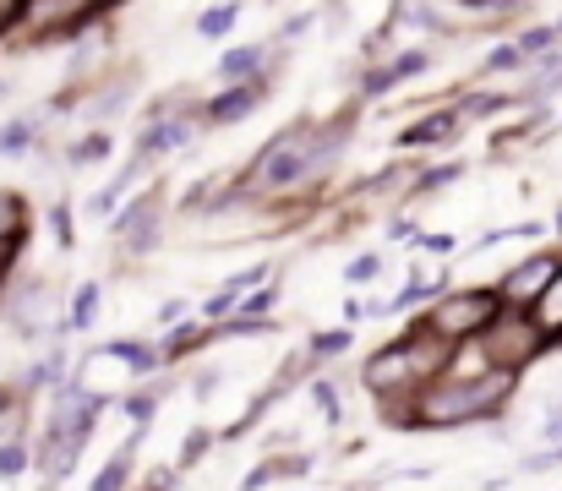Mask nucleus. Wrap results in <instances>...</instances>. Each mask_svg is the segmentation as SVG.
Here are the masks:
<instances>
[{
  "label": "nucleus",
  "instance_id": "f257e3e1",
  "mask_svg": "<svg viewBox=\"0 0 562 491\" xmlns=\"http://www.w3.org/2000/svg\"><path fill=\"white\" fill-rule=\"evenodd\" d=\"M345 143H350V126H290V132H279L257 154L251 186L257 191H290V186L323 175L328 164L345 154Z\"/></svg>",
  "mask_w": 562,
  "mask_h": 491
},
{
  "label": "nucleus",
  "instance_id": "f03ea898",
  "mask_svg": "<svg viewBox=\"0 0 562 491\" xmlns=\"http://www.w3.org/2000/svg\"><path fill=\"white\" fill-rule=\"evenodd\" d=\"M508 382H514V371H481V377H464L459 371L448 382H431L415 399V426L448 432V426H464V421H486V415L503 410Z\"/></svg>",
  "mask_w": 562,
  "mask_h": 491
},
{
  "label": "nucleus",
  "instance_id": "7ed1b4c3",
  "mask_svg": "<svg viewBox=\"0 0 562 491\" xmlns=\"http://www.w3.org/2000/svg\"><path fill=\"white\" fill-rule=\"evenodd\" d=\"M442 344L448 338H437V333H415V338H398V344L376 349L372 360H367V388H372L376 399L415 393L426 377H437L448 366V349Z\"/></svg>",
  "mask_w": 562,
  "mask_h": 491
},
{
  "label": "nucleus",
  "instance_id": "20e7f679",
  "mask_svg": "<svg viewBox=\"0 0 562 491\" xmlns=\"http://www.w3.org/2000/svg\"><path fill=\"white\" fill-rule=\"evenodd\" d=\"M541 349H547V338L525 317V306H508V312H497L492 323L481 327V360H486L492 371H519V366L536 360Z\"/></svg>",
  "mask_w": 562,
  "mask_h": 491
},
{
  "label": "nucleus",
  "instance_id": "39448f33",
  "mask_svg": "<svg viewBox=\"0 0 562 491\" xmlns=\"http://www.w3.org/2000/svg\"><path fill=\"white\" fill-rule=\"evenodd\" d=\"M497 312H503V306H497V290H464V295H448L442 306L426 312V333L459 344V338H475Z\"/></svg>",
  "mask_w": 562,
  "mask_h": 491
},
{
  "label": "nucleus",
  "instance_id": "423d86ee",
  "mask_svg": "<svg viewBox=\"0 0 562 491\" xmlns=\"http://www.w3.org/2000/svg\"><path fill=\"white\" fill-rule=\"evenodd\" d=\"M93 5L99 0H22L16 27L33 33V38H60V33H77L93 16Z\"/></svg>",
  "mask_w": 562,
  "mask_h": 491
},
{
  "label": "nucleus",
  "instance_id": "0eeeda50",
  "mask_svg": "<svg viewBox=\"0 0 562 491\" xmlns=\"http://www.w3.org/2000/svg\"><path fill=\"white\" fill-rule=\"evenodd\" d=\"M262 99H268V77H246V82H235L229 93H218L213 104H202V110H196V121H202V126H229V121L251 115Z\"/></svg>",
  "mask_w": 562,
  "mask_h": 491
},
{
  "label": "nucleus",
  "instance_id": "6e6552de",
  "mask_svg": "<svg viewBox=\"0 0 562 491\" xmlns=\"http://www.w3.org/2000/svg\"><path fill=\"white\" fill-rule=\"evenodd\" d=\"M562 257H525L514 274H503V284H497V301H508V306H530L536 295H541V284L558 274Z\"/></svg>",
  "mask_w": 562,
  "mask_h": 491
},
{
  "label": "nucleus",
  "instance_id": "1a4fd4ad",
  "mask_svg": "<svg viewBox=\"0 0 562 491\" xmlns=\"http://www.w3.org/2000/svg\"><path fill=\"white\" fill-rule=\"evenodd\" d=\"M525 317L536 323V333H541V338H552V344L562 338V263H558V274L541 284V295L525 306Z\"/></svg>",
  "mask_w": 562,
  "mask_h": 491
},
{
  "label": "nucleus",
  "instance_id": "9d476101",
  "mask_svg": "<svg viewBox=\"0 0 562 491\" xmlns=\"http://www.w3.org/2000/svg\"><path fill=\"white\" fill-rule=\"evenodd\" d=\"M154 213H159V197L148 191V197H137L121 219H115V235L132 246V252H143V246H154Z\"/></svg>",
  "mask_w": 562,
  "mask_h": 491
},
{
  "label": "nucleus",
  "instance_id": "9b49d317",
  "mask_svg": "<svg viewBox=\"0 0 562 491\" xmlns=\"http://www.w3.org/2000/svg\"><path fill=\"white\" fill-rule=\"evenodd\" d=\"M191 132H196V115H159V121H154V132L143 137V159H154V154H170V148H181Z\"/></svg>",
  "mask_w": 562,
  "mask_h": 491
},
{
  "label": "nucleus",
  "instance_id": "f8f14e48",
  "mask_svg": "<svg viewBox=\"0 0 562 491\" xmlns=\"http://www.w3.org/2000/svg\"><path fill=\"white\" fill-rule=\"evenodd\" d=\"M459 126H464V115H459V110H442V115H426V121H415V126L404 132V143H409V148H437V143H448Z\"/></svg>",
  "mask_w": 562,
  "mask_h": 491
},
{
  "label": "nucleus",
  "instance_id": "ddd939ff",
  "mask_svg": "<svg viewBox=\"0 0 562 491\" xmlns=\"http://www.w3.org/2000/svg\"><path fill=\"white\" fill-rule=\"evenodd\" d=\"M415 71H426V55H420V49H409V55H398L393 66L372 71V77H367V93L376 99V93H387L393 82H404V77H415Z\"/></svg>",
  "mask_w": 562,
  "mask_h": 491
},
{
  "label": "nucleus",
  "instance_id": "4468645a",
  "mask_svg": "<svg viewBox=\"0 0 562 491\" xmlns=\"http://www.w3.org/2000/svg\"><path fill=\"white\" fill-rule=\"evenodd\" d=\"M257 71H262V44L229 49V55L218 60V77H235V82H246V77H257Z\"/></svg>",
  "mask_w": 562,
  "mask_h": 491
},
{
  "label": "nucleus",
  "instance_id": "2eb2a0df",
  "mask_svg": "<svg viewBox=\"0 0 562 491\" xmlns=\"http://www.w3.org/2000/svg\"><path fill=\"white\" fill-rule=\"evenodd\" d=\"M558 44H562L558 27H530V33L519 38V55H525V60H536V55H552Z\"/></svg>",
  "mask_w": 562,
  "mask_h": 491
},
{
  "label": "nucleus",
  "instance_id": "dca6fc26",
  "mask_svg": "<svg viewBox=\"0 0 562 491\" xmlns=\"http://www.w3.org/2000/svg\"><path fill=\"white\" fill-rule=\"evenodd\" d=\"M110 355H121V360H126V366H137V371H154V366H159V355H148L137 338H121V344H110Z\"/></svg>",
  "mask_w": 562,
  "mask_h": 491
},
{
  "label": "nucleus",
  "instance_id": "f3484780",
  "mask_svg": "<svg viewBox=\"0 0 562 491\" xmlns=\"http://www.w3.org/2000/svg\"><path fill=\"white\" fill-rule=\"evenodd\" d=\"M33 121H11L5 132H0V154H22V148H33Z\"/></svg>",
  "mask_w": 562,
  "mask_h": 491
},
{
  "label": "nucleus",
  "instance_id": "a211bd4d",
  "mask_svg": "<svg viewBox=\"0 0 562 491\" xmlns=\"http://www.w3.org/2000/svg\"><path fill=\"white\" fill-rule=\"evenodd\" d=\"M126 470H132V448H126L121 459H110V465H104V476L93 481V491H121L126 487Z\"/></svg>",
  "mask_w": 562,
  "mask_h": 491
},
{
  "label": "nucleus",
  "instance_id": "6ab92c4d",
  "mask_svg": "<svg viewBox=\"0 0 562 491\" xmlns=\"http://www.w3.org/2000/svg\"><path fill=\"white\" fill-rule=\"evenodd\" d=\"M93 312H99V284H82L77 290V306H71V327H88Z\"/></svg>",
  "mask_w": 562,
  "mask_h": 491
},
{
  "label": "nucleus",
  "instance_id": "aec40b11",
  "mask_svg": "<svg viewBox=\"0 0 562 491\" xmlns=\"http://www.w3.org/2000/svg\"><path fill=\"white\" fill-rule=\"evenodd\" d=\"M229 22H235V5H218V11H207V16L196 22V33H202V38H218V33H229Z\"/></svg>",
  "mask_w": 562,
  "mask_h": 491
},
{
  "label": "nucleus",
  "instance_id": "412c9836",
  "mask_svg": "<svg viewBox=\"0 0 562 491\" xmlns=\"http://www.w3.org/2000/svg\"><path fill=\"white\" fill-rule=\"evenodd\" d=\"M104 148H110V137L99 132V137H88V143H77V148H71V159H77V164H88V159H99Z\"/></svg>",
  "mask_w": 562,
  "mask_h": 491
},
{
  "label": "nucleus",
  "instance_id": "4be33fe9",
  "mask_svg": "<svg viewBox=\"0 0 562 491\" xmlns=\"http://www.w3.org/2000/svg\"><path fill=\"white\" fill-rule=\"evenodd\" d=\"M519 60H525V55H519V44H503V49H492V55H486V66H492V71H503V66H519Z\"/></svg>",
  "mask_w": 562,
  "mask_h": 491
},
{
  "label": "nucleus",
  "instance_id": "5701e85b",
  "mask_svg": "<svg viewBox=\"0 0 562 491\" xmlns=\"http://www.w3.org/2000/svg\"><path fill=\"white\" fill-rule=\"evenodd\" d=\"M339 349H350V327H339V333H323V338H317V355H339Z\"/></svg>",
  "mask_w": 562,
  "mask_h": 491
},
{
  "label": "nucleus",
  "instance_id": "b1692460",
  "mask_svg": "<svg viewBox=\"0 0 562 491\" xmlns=\"http://www.w3.org/2000/svg\"><path fill=\"white\" fill-rule=\"evenodd\" d=\"M27 470V454L22 448H0V476H22Z\"/></svg>",
  "mask_w": 562,
  "mask_h": 491
},
{
  "label": "nucleus",
  "instance_id": "393cba45",
  "mask_svg": "<svg viewBox=\"0 0 562 491\" xmlns=\"http://www.w3.org/2000/svg\"><path fill=\"white\" fill-rule=\"evenodd\" d=\"M453 175H459V169H453V164H442V169H431V175H426V180H415V186H420V191H437V186H448Z\"/></svg>",
  "mask_w": 562,
  "mask_h": 491
},
{
  "label": "nucleus",
  "instance_id": "a878e982",
  "mask_svg": "<svg viewBox=\"0 0 562 491\" xmlns=\"http://www.w3.org/2000/svg\"><path fill=\"white\" fill-rule=\"evenodd\" d=\"M372 274H376V257H361V263H350V279H356V284H367Z\"/></svg>",
  "mask_w": 562,
  "mask_h": 491
},
{
  "label": "nucleus",
  "instance_id": "bb28decb",
  "mask_svg": "<svg viewBox=\"0 0 562 491\" xmlns=\"http://www.w3.org/2000/svg\"><path fill=\"white\" fill-rule=\"evenodd\" d=\"M552 465H562V443H558V448H547V454H536V459H530V470H552Z\"/></svg>",
  "mask_w": 562,
  "mask_h": 491
},
{
  "label": "nucleus",
  "instance_id": "cd10ccee",
  "mask_svg": "<svg viewBox=\"0 0 562 491\" xmlns=\"http://www.w3.org/2000/svg\"><path fill=\"white\" fill-rule=\"evenodd\" d=\"M16 11H22V0H0V33L16 27Z\"/></svg>",
  "mask_w": 562,
  "mask_h": 491
},
{
  "label": "nucleus",
  "instance_id": "c85d7f7f",
  "mask_svg": "<svg viewBox=\"0 0 562 491\" xmlns=\"http://www.w3.org/2000/svg\"><path fill=\"white\" fill-rule=\"evenodd\" d=\"M268 306H273V295H268V290H262V295H251V301H246V312H251V317H262V312H268Z\"/></svg>",
  "mask_w": 562,
  "mask_h": 491
},
{
  "label": "nucleus",
  "instance_id": "c756f323",
  "mask_svg": "<svg viewBox=\"0 0 562 491\" xmlns=\"http://www.w3.org/2000/svg\"><path fill=\"white\" fill-rule=\"evenodd\" d=\"M202 448H207V432H191V443H187V459H196Z\"/></svg>",
  "mask_w": 562,
  "mask_h": 491
},
{
  "label": "nucleus",
  "instance_id": "7c9ffc66",
  "mask_svg": "<svg viewBox=\"0 0 562 491\" xmlns=\"http://www.w3.org/2000/svg\"><path fill=\"white\" fill-rule=\"evenodd\" d=\"M547 437H562V404L552 410V415H547Z\"/></svg>",
  "mask_w": 562,
  "mask_h": 491
},
{
  "label": "nucleus",
  "instance_id": "2f4dec72",
  "mask_svg": "<svg viewBox=\"0 0 562 491\" xmlns=\"http://www.w3.org/2000/svg\"><path fill=\"white\" fill-rule=\"evenodd\" d=\"M0 410H5V399H0Z\"/></svg>",
  "mask_w": 562,
  "mask_h": 491
}]
</instances>
